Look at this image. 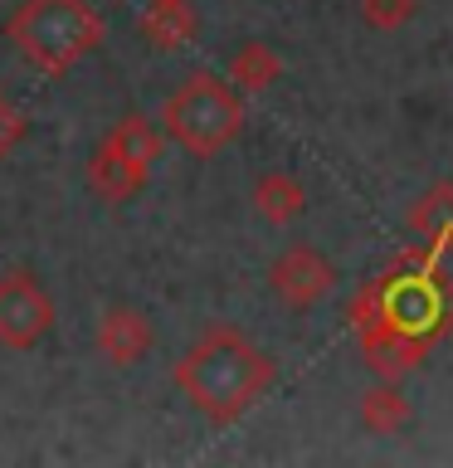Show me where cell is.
Here are the masks:
<instances>
[{
    "instance_id": "6da1fadb",
    "label": "cell",
    "mask_w": 453,
    "mask_h": 468,
    "mask_svg": "<svg viewBox=\"0 0 453 468\" xmlns=\"http://www.w3.org/2000/svg\"><path fill=\"white\" fill-rule=\"evenodd\" d=\"M273 356L248 332L215 322L175 361V386L210 424H234L273 386Z\"/></svg>"
},
{
    "instance_id": "7a4b0ae2",
    "label": "cell",
    "mask_w": 453,
    "mask_h": 468,
    "mask_svg": "<svg viewBox=\"0 0 453 468\" xmlns=\"http://www.w3.org/2000/svg\"><path fill=\"white\" fill-rule=\"evenodd\" d=\"M161 132L190 156L210 161L244 132V93L219 73H190L161 102Z\"/></svg>"
},
{
    "instance_id": "3957f363",
    "label": "cell",
    "mask_w": 453,
    "mask_h": 468,
    "mask_svg": "<svg viewBox=\"0 0 453 468\" xmlns=\"http://www.w3.org/2000/svg\"><path fill=\"white\" fill-rule=\"evenodd\" d=\"M5 35L39 73H68L102 44V15L88 0H25Z\"/></svg>"
},
{
    "instance_id": "277c9868",
    "label": "cell",
    "mask_w": 453,
    "mask_h": 468,
    "mask_svg": "<svg viewBox=\"0 0 453 468\" xmlns=\"http://www.w3.org/2000/svg\"><path fill=\"white\" fill-rule=\"evenodd\" d=\"M161 142H166V132H161L146 112L117 117V122L102 132V142L93 146V156H88V171H83L88 190H93L102 205L137 200L146 190V181H152Z\"/></svg>"
},
{
    "instance_id": "5b68a950",
    "label": "cell",
    "mask_w": 453,
    "mask_h": 468,
    "mask_svg": "<svg viewBox=\"0 0 453 468\" xmlns=\"http://www.w3.org/2000/svg\"><path fill=\"white\" fill-rule=\"evenodd\" d=\"M49 332H54V298L39 283V273L5 269L0 273V346L35 351Z\"/></svg>"
},
{
    "instance_id": "8992f818",
    "label": "cell",
    "mask_w": 453,
    "mask_h": 468,
    "mask_svg": "<svg viewBox=\"0 0 453 468\" xmlns=\"http://www.w3.org/2000/svg\"><path fill=\"white\" fill-rule=\"evenodd\" d=\"M269 288L288 313H312L317 303L332 298L336 288V263L317 244H288L269 263Z\"/></svg>"
},
{
    "instance_id": "52a82bcc",
    "label": "cell",
    "mask_w": 453,
    "mask_h": 468,
    "mask_svg": "<svg viewBox=\"0 0 453 468\" xmlns=\"http://www.w3.org/2000/svg\"><path fill=\"white\" fill-rule=\"evenodd\" d=\"M93 346H98V356L108 361L112 371H132V366H142L146 356H152L156 327H152V317H146L142 307L112 303V307H102V317H98Z\"/></svg>"
},
{
    "instance_id": "ba28073f",
    "label": "cell",
    "mask_w": 453,
    "mask_h": 468,
    "mask_svg": "<svg viewBox=\"0 0 453 468\" xmlns=\"http://www.w3.org/2000/svg\"><path fill=\"white\" fill-rule=\"evenodd\" d=\"M361 346H365L371 371L385 376V380H395V376L415 371V366L424 361L429 336H424V332H409V327H400V322H390V317H380V322H371V327H361Z\"/></svg>"
},
{
    "instance_id": "9c48e42d",
    "label": "cell",
    "mask_w": 453,
    "mask_h": 468,
    "mask_svg": "<svg viewBox=\"0 0 453 468\" xmlns=\"http://www.w3.org/2000/svg\"><path fill=\"white\" fill-rule=\"evenodd\" d=\"M254 215L263 219V225H298V219L307 215V186L298 181L292 171H263L254 181Z\"/></svg>"
},
{
    "instance_id": "30bf717a",
    "label": "cell",
    "mask_w": 453,
    "mask_h": 468,
    "mask_svg": "<svg viewBox=\"0 0 453 468\" xmlns=\"http://www.w3.org/2000/svg\"><path fill=\"white\" fill-rule=\"evenodd\" d=\"M142 35L152 49H185L195 39V10H190V0H146Z\"/></svg>"
},
{
    "instance_id": "8fae6325",
    "label": "cell",
    "mask_w": 453,
    "mask_h": 468,
    "mask_svg": "<svg viewBox=\"0 0 453 468\" xmlns=\"http://www.w3.org/2000/svg\"><path fill=\"white\" fill-rule=\"evenodd\" d=\"M356 420H361V430L365 434H400L409 420H415V405H409V395L395 386V380H380V386H371L361 395V405H356Z\"/></svg>"
},
{
    "instance_id": "7c38bea8",
    "label": "cell",
    "mask_w": 453,
    "mask_h": 468,
    "mask_svg": "<svg viewBox=\"0 0 453 468\" xmlns=\"http://www.w3.org/2000/svg\"><path fill=\"white\" fill-rule=\"evenodd\" d=\"M278 79H283V58H278L273 44L244 39L239 49L229 54V83L239 88V93H269Z\"/></svg>"
},
{
    "instance_id": "4fadbf2b",
    "label": "cell",
    "mask_w": 453,
    "mask_h": 468,
    "mask_svg": "<svg viewBox=\"0 0 453 468\" xmlns=\"http://www.w3.org/2000/svg\"><path fill=\"white\" fill-rule=\"evenodd\" d=\"M385 317L400 322V327H409V332H424V336H429L434 322L444 317V313H438L429 283L405 278V283H385Z\"/></svg>"
},
{
    "instance_id": "5bb4252c",
    "label": "cell",
    "mask_w": 453,
    "mask_h": 468,
    "mask_svg": "<svg viewBox=\"0 0 453 468\" xmlns=\"http://www.w3.org/2000/svg\"><path fill=\"white\" fill-rule=\"evenodd\" d=\"M409 229L424 234L429 244H453V181L429 186L409 205Z\"/></svg>"
},
{
    "instance_id": "9a60e30c",
    "label": "cell",
    "mask_w": 453,
    "mask_h": 468,
    "mask_svg": "<svg viewBox=\"0 0 453 468\" xmlns=\"http://www.w3.org/2000/svg\"><path fill=\"white\" fill-rule=\"evenodd\" d=\"M361 20L380 29V35H390V29H405L409 20L419 15V0H356Z\"/></svg>"
},
{
    "instance_id": "2e32d148",
    "label": "cell",
    "mask_w": 453,
    "mask_h": 468,
    "mask_svg": "<svg viewBox=\"0 0 453 468\" xmlns=\"http://www.w3.org/2000/svg\"><path fill=\"white\" fill-rule=\"evenodd\" d=\"M20 137H25V112L15 108V102H10L5 93H0V156H5Z\"/></svg>"
}]
</instances>
